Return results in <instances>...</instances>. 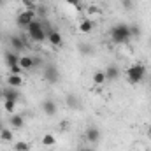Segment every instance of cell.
<instances>
[{
    "mask_svg": "<svg viewBox=\"0 0 151 151\" xmlns=\"http://www.w3.org/2000/svg\"><path fill=\"white\" fill-rule=\"evenodd\" d=\"M40 107H42V113L47 114V116H55V114H56V104H55L51 99L44 100V102L40 104Z\"/></svg>",
    "mask_w": 151,
    "mask_h": 151,
    "instance_id": "obj_10",
    "label": "cell"
},
{
    "mask_svg": "<svg viewBox=\"0 0 151 151\" xmlns=\"http://www.w3.org/2000/svg\"><path fill=\"white\" fill-rule=\"evenodd\" d=\"M91 79H93V83H95V84H104V83L107 81V79H106V72H104V70H97L95 74L91 76Z\"/></svg>",
    "mask_w": 151,
    "mask_h": 151,
    "instance_id": "obj_18",
    "label": "cell"
},
{
    "mask_svg": "<svg viewBox=\"0 0 151 151\" xmlns=\"http://www.w3.org/2000/svg\"><path fill=\"white\" fill-rule=\"evenodd\" d=\"M9 121H11L12 128H23V125H25V119H23L21 114H12V116L9 118Z\"/></svg>",
    "mask_w": 151,
    "mask_h": 151,
    "instance_id": "obj_16",
    "label": "cell"
},
{
    "mask_svg": "<svg viewBox=\"0 0 151 151\" xmlns=\"http://www.w3.org/2000/svg\"><path fill=\"white\" fill-rule=\"evenodd\" d=\"M65 2H67L69 5H79V4H81V0H65Z\"/></svg>",
    "mask_w": 151,
    "mask_h": 151,
    "instance_id": "obj_28",
    "label": "cell"
},
{
    "mask_svg": "<svg viewBox=\"0 0 151 151\" xmlns=\"http://www.w3.org/2000/svg\"><path fill=\"white\" fill-rule=\"evenodd\" d=\"M14 150L16 151H30V144L25 142V141H18V142L14 144Z\"/></svg>",
    "mask_w": 151,
    "mask_h": 151,
    "instance_id": "obj_19",
    "label": "cell"
},
{
    "mask_svg": "<svg viewBox=\"0 0 151 151\" xmlns=\"http://www.w3.org/2000/svg\"><path fill=\"white\" fill-rule=\"evenodd\" d=\"M109 35H111V40L114 44H127L132 39V35H130V25H125V23L114 25L113 28L109 30Z\"/></svg>",
    "mask_w": 151,
    "mask_h": 151,
    "instance_id": "obj_1",
    "label": "cell"
},
{
    "mask_svg": "<svg viewBox=\"0 0 151 151\" xmlns=\"http://www.w3.org/2000/svg\"><path fill=\"white\" fill-rule=\"evenodd\" d=\"M2 97H4V100L18 102V100H19V88H11V86H7L5 90H2Z\"/></svg>",
    "mask_w": 151,
    "mask_h": 151,
    "instance_id": "obj_7",
    "label": "cell"
},
{
    "mask_svg": "<svg viewBox=\"0 0 151 151\" xmlns=\"http://www.w3.org/2000/svg\"><path fill=\"white\" fill-rule=\"evenodd\" d=\"M65 104H67V107H70V109H77V107L81 106V100H79V97H77L76 93H70V95H67Z\"/></svg>",
    "mask_w": 151,
    "mask_h": 151,
    "instance_id": "obj_13",
    "label": "cell"
},
{
    "mask_svg": "<svg viewBox=\"0 0 151 151\" xmlns=\"http://www.w3.org/2000/svg\"><path fill=\"white\" fill-rule=\"evenodd\" d=\"M5 5V0H0V7H4Z\"/></svg>",
    "mask_w": 151,
    "mask_h": 151,
    "instance_id": "obj_29",
    "label": "cell"
},
{
    "mask_svg": "<svg viewBox=\"0 0 151 151\" xmlns=\"http://www.w3.org/2000/svg\"><path fill=\"white\" fill-rule=\"evenodd\" d=\"M27 30H28V35H30V39L34 40V42H44L46 39H47V35H46V30H44V27H42V23L39 21V19H34L28 27H27Z\"/></svg>",
    "mask_w": 151,
    "mask_h": 151,
    "instance_id": "obj_2",
    "label": "cell"
},
{
    "mask_svg": "<svg viewBox=\"0 0 151 151\" xmlns=\"http://www.w3.org/2000/svg\"><path fill=\"white\" fill-rule=\"evenodd\" d=\"M83 151H95V150H93V148H84Z\"/></svg>",
    "mask_w": 151,
    "mask_h": 151,
    "instance_id": "obj_30",
    "label": "cell"
},
{
    "mask_svg": "<svg viewBox=\"0 0 151 151\" xmlns=\"http://www.w3.org/2000/svg\"><path fill=\"white\" fill-rule=\"evenodd\" d=\"M55 142H56V141H55V137H53L51 134H46V135L42 137V144H44V146H55Z\"/></svg>",
    "mask_w": 151,
    "mask_h": 151,
    "instance_id": "obj_21",
    "label": "cell"
},
{
    "mask_svg": "<svg viewBox=\"0 0 151 151\" xmlns=\"http://www.w3.org/2000/svg\"><path fill=\"white\" fill-rule=\"evenodd\" d=\"M9 72L14 76H23V69L19 67V63L18 65H12V67H9Z\"/></svg>",
    "mask_w": 151,
    "mask_h": 151,
    "instance_id": "obj_24",
    "label": "cell"
},
{
    "mask_svg": "<svg viewBox=\"0 0 151 151\" xmlns=\"http://www.w3.org/2000/svg\"><path fill=\"white\" fill-rule=\"evenodd\" d=\"M4 60H5L7 67H12V65L19 63V55L14 53V51H4Z\"/></svg>",
    "mask_w": 151,
    "mask_h": 151,
    "instance_id": "obj_9",
    "label": "cell"
},
{
    "mask_svg": "<svg viewBox=\"0 0 151 151\" xmlns=\"http://www.w3.org/2000/svg\"><path fill=\"white\" fill-rule=\"evenodd\" d=\"M19 67L23 70H30L34 67V58L32 56H19Z\"/></svg>",
    "mask_w": 151,
    "mask_h": 151,
    "instance_id": "obj_15",
    "label": "cell"
},
{
    "mask_svg": "<svg viewBox=\"0 0 151 151\" xmlns=\"http://www.w3.org/2000/svg\"><path fill=\"white\" fill-rule=\"evenodd\" d=\"M79 30H81L83 34H90V32L93 30V21H91V19H83L81 25H79Z\"/></svg>",
    "mask_w": 151,
    "mask_h": 151,
    "instance_id": "obj_17",
    "label": "cell"
},
{
    "mask_svg": "<svg viewBox=\"0 0 151 151\" xmlns=\"http://www.w3.org/2000/svg\"><path fill=\"white\" fill-rule=\"evenodd\" d=\"M146 67L142 65V63H135V65H132V67H128V70H127V79H128V83L130 84H137V83H141L144 77H146Z\"/></svg>",
    "mask_w": 151,
    "mask_h": 151,
    "instance_id": "obj_3",
    "label": "cell"
},
{
    "mask_svg": "<svg viewBox=\"0 0 151 151\" xmlns=\"http://www.w3.org/2000/svg\"><path fill=\"white\" fill-rule=\"evenodd\" d=\"M23 4L27 5V9H28V11H35V9H37V5H35V2H34V0H23Z\"/></svg>",
    "mask_w": 151,
    "mask_h": 151,
    "instance_id": "obj_26",
    "label": "cell"
},
{
    "mask_svg": "<svg viewBox=\"0 0 151 151\" xmlns=\"http://www.w3.org/2000/svg\"><path fill=\"white\" fill-rule=\"evenodd\" d=\"M148 134H150V137H151V125H150V128H148Z\"/></svg>",
    "mask_w": 151,
    "mask_h": 151,
    "instance_id": "obj_32",
    "label": "cell"
},
{
    "mask_svg": "<svg viewBox=\"0 0 151 151\" xmlns=\"http://www.w3.org/2000/svg\"><path fill=\"white\" fill-rule=\"evenodd\" d=\"M0 139L5 141V142H11V141H12V132L7 130V128H4V130L0 132Z\"/></svg>",
    "mask_w": 151,
    "mask_h": 151,
    "instance_id": "obj_20",
    "label": "cell"
},
{
    "mask_svg": "<svg viewBox=\"0 0 151 151\" xmlns=\"http://www.w3.org/2000/svg\"><path fill=\"white\" fill-rule=\"evenodd\" d=\"M86 141H88L90 144L99 142V141H100V130H99L97 127H90V128L86 130Z\"/></svg>",
    "mask_w": 151,
    "mask_h": 151,
    "instance_id": "obj_8",
    "label": "cell"
},
{
    "mask_svg": "<svg viewBox=\"0 0 151 151\" xmlns=\"http://www.w3.org/2000/svg\"><path fill=\"white\" fill-rule=\"evenodd\" d=\"M46 35H47V40H49V44H51V46H55V47L63 46V39H62V34H60L58 30H55V28H49V27H47Z\"/></svg>",
    "mask_w": 151,
    "mask_h": 151,
    "instance_id": "obj_6",
    "label": "cell"
},
{
    "mask_svg": "<svg viewBox=\"0 0 151 151\" xmlns=\"http://www.w3.org/2000/svg\"><path fill=\"white\" fill-rule=\"evenodd\" d=\"M2 130H4V123L0 121V132H2Z\"/></svg>",
    "mask_w": 151,
    "mask_h": 151,
    "instance_id": "obj_31",
    "label": "cell"
},
{
    "mask_svg": "<svg viewBox=\"0 0 151 151\" xmlns=\"http://www.w3.org/2000/svg\"><path fill=\"white\" fill-rule=\"evenodd\" d=\"M104 72H106V79H107V81H116V79L119 77V69H118L116 65H109Z\"/></svg>",
    "mask_w": 151,
    "mask_h": 151,
    "instance_id": "obj_12",
    "label": "cell"
},
{
    "mask_svg": "<svg viewBox=\"0 0 151 151\" xmlns=\"http://www.w3.org/2000/svg\"><path fill=\"white\" fill-rule=\"evenodd\" d=\"M34 19H37V16H35V11H23V12H19L18 14V18H16V25L18 27H23V28H27Z\"/></svg>",
    "mask_w": 151,
    "mask_h": 151,
    "instance_id": "obj_5",
    "label": "cell"
},
{
    "mask_svg": "<svg viewBox=\"0 0 151 151\" xmlns=\"http://www.w3.org/2000/svg\"><path fill=\"white\" fill-rule=\"evenodd\" d=\"M130 35L132 37H139L141 35V27L139 25H130Z\"/></svg>",
    "mask_w": 151,
    "mask_h": 151,
    "instance_id": "obj_25",
    "label": "cell"
},
{
    "mask_svg": "<svg viewBox=\"0 0 151 151\" xmlns=\"http://www.w3.org/2000/svg\"><path fill=\"white\" fill-rule=\"evenodd\" d=\"M7 84L11 86V88H19L21 84H23V76H14L11 74L7 77Z\"/></svg>",
    "mask_w": 151,
    "mask_h": 151,
    "instance_id": "obj_14",
    "label": "cell"
},
{
    "mask_svg": "<svg viewBox=\"0 0 151 151\" xmlns=\"http://www.w3.org/2000/svg\"><path fill=\"white\" fill-rule=\"evenodd\" d=\"M121 5H123L127 11H130V9L134 7V0H121Z\"/></svg>",
    "mask_w": 151,
    "mask_h": 151,
    "instance_id": "obj_27",
    "label": "cell"
},
{
    "mask_svg": "<svg viewBox=\"0 0 151 151\" xmlns=\"http://www.w3.org/2000/svg\"><path fill=\"white\" fill-rule=\"evenodd\" d=\"M79 51H81L83 55H93V46H90V44H81V46H79Z\"/></svg>",
    "mask_w": 151,
    "mask_h": 151,
    "instance_id": "obj_23",
    "label": "cell"
},
{
    "mask_svg": "<svg viewBox=\"0 0 151 151\" xmlns=\"http://www.w3.org/2000/svg\"><path fill=\"white\" fill-rule=\"evenodd\" d=\"M0 37H2V32H0Z\"/></svg>",
    "mask_w": 151,
    "mask_h": 151,
    "instance_id": "obj_33",
    "label": "cell"
},
{
    "mask_svg": "<svg viewBox=\"0 0 151 151\" xmlns=\"http://www.w3.org/2000/svg\"><path fill=\"white\" fill-rule=\"evenodd\" d=\"M9 42H11V47H12L14 51H21V49L27 47V44H25L23 37H19V35H11Z\"/></svg>",
    "mask_w": 151,
    "mask_h": 151,
    "instance_id": "obj_11",
    "label": "cell"
},
{
    "mask_svg": "<svg viewBox=\"0 0 151 151\" xmlns=\"http://www.w3.org/2000/svg\"><path fill=\"white\" fill-rule=\"evenodd\" d=\"M44 79H46L49 84H56V83L60 81V70H58V67L53 65V63H47V65L44 67Z\"/></svg>",
    "mask_w": 151,
    "mask_h": 151,
    "instance_id": "obj_4",
    "label": "cell"
},
{
    "mask_svg": "<svg viewBox=\"0 0 151 151\" xmlns=\"http://www.w3.org/2000/svg\"><path fill=\"white\" fill-rule=\"evenodd\" d=\"M4 109L7 111V113H14V109H16V102H12V100H4Z\"/></svg>",
    "mask_w": 151,
    "mask_h": 151,
    "instance_id": "obj_22",
    "label": "cell"
}]
</instances>
